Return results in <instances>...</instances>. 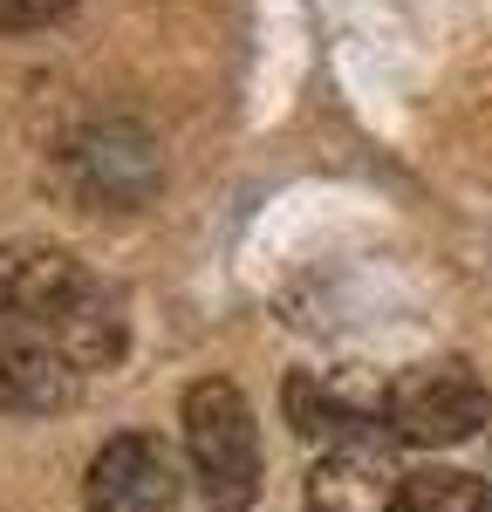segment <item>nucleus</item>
Listing matches in <instances>:
<instances>
[{"label": "nucleus", "instance_id": "nucleus-1", "mask_svg": "<svg viewBox=\"0 0 492 512\" xmlns=\"http://www.w3.org/2000/svg\"><path fill=\"white\" fill-rule=\"evenodd\" d=\"M185 451L212 512H246L260 499V431L253 403L226 376H205L185 390Z\"/></svg>", "mask_w": 492, "mask_h": 512}, {"label": "nucleus", "instance_id": "nucleus-2", "mask_svg": "<svg viewBox=\"0 0 492 512\" xmlns=\"http://www.w3.org/2000/svg\"><path fill=\"white\" fill-rule=\"evenodd\" d=\"M383 424L404 444H424V451H445V444H465L479 437V424L492 417V396L479 383V369L465 355H431V362H410L397 383H383Z\"/></svg>", "mask_w": 492, "mask_h": 512}, {"label": "nucleus", "instance_id": "nucleus-3", "mask_svg": "<svg viewBox=\"0 0 492 512\" xmlns=\"http://www.w3.org/2000/svg\"><path fill=\"white\" fill-rule=\"evenodd\" d=\"M62 164H69V185H76L89 205H117V212L144 205L164 178L158 144H151L137 123H89L82 137H69Z\"/></svg>", "mask_w": 492, "mask_h": 512}, {"label": "nucleus", "instance_id": "nucleus-4", "mask_svg": "<svg viewBox=\"0 0 492 512\" xmlns=\"http://www.w3.org/2000/svg\"><path fill=\"white\" fill-rule=\"evenodd\" d=\"M82 506L89 512H178V458H171V444L151 431L110 437L89 458Z\"/></svg>", "mask_w": 492, "mask_h": 512}, {"label": "nucleus", "instance_id": "nucleus-5", "mask_svg": "<svg viewBox=\"0 0 492 512\" xmlns=\"http://www.w3.org/2000/svg\"><path fill=\"white\" fill-rule=\"evenodd\" d=\"M383 396L376 383H363L356 369H294L281 390V410L294 437L308 444H349V437H369L376 417H383Z\"/></svg>", "mask_w": 492, "mask_h": 512}, {"label": "nucleus", "instance_id": "nucleus-6", "mask_svg": "<svg viewBox=\"0 0 492 512\" xmlns=\"http://www.w3.org/2000/svg\"><path fill=\"white\" fill-rule=\"evenodd\" d=\"M404 465L390 451V437H349L328 444L308 472V512H397L404 499Z\"/></svg>", "mask_w": 492, "mask_h": 512}, {"label": "nucleus", "instance_id": "nucleus-7", "mask_svg": "<svg viewBox=\"0 0 492 512\" xmlns=\"http://www.w3.org/2000/svg\"><path fill=\"white\" fill-rule=\"evenodd\" d=\"M82 294H89V280H82V267L62 246H35V239H7L0 246V321L55 328Z\"/></svg>", "mask_w": 492, "mask_h": 512}, {"label": "nucleus", "instance_id": "nucleus-8", "mask_svg": "<svg viewBox=\"0 0 492 512\" xmlns=\"http://www.w3.org/2000/svg\"><path fill=\"white\" fill-rule=\"evenodd\" d=\"M82 390V369L55 335H7L0 342V410L7 417H55Z\"/></svg>", "mask_w": 492, "mask_h": 512}, {"label": "nucleus", "instance_id": "nucleus-9", "mask_svg": "<svg viewBox=\"0 0 492 512\" xmlns=\"http://www.w3.org/2000/svg\"><path fill=\"white\" fill-rule=\"evenodd\" d=\"M55 342L69 349V362L76 369H103V362H117V349H123V321H117V301L110 294H82L69 315L55 321Z\"/></svg>", "mask_w": 492, "mask_h": 512}, {"label": "nucleus", "instance_id": "nucleus-10", "mask_svg": "<svg viewBox=\"0 0 492 512\" xmlns=\"http://www.w3.org/2000/svg\"><path fill=\"white\" fill-rule=\"evenodd\" d=\"M397 512H492V485L458 465H431V472L404 478V499Z\"/></svg>", "mask_w": 492, "mask_h": 512}, {"label": "nucleus", "instance_id": "nucleus-11", "mask_svg": "<svg viewBox=\"0 0 492 512\" xmlns=\"http://www.w3.org/2000/svg\"><path fill=\"white\" fill-rule=\"evenodd\" d=\"M76 0H0V35H28V28H48L62 21Z\"/></svg>", "mask_w": 492, "mask_h": 512}]
</instances>
